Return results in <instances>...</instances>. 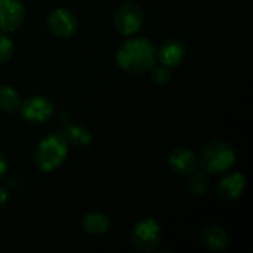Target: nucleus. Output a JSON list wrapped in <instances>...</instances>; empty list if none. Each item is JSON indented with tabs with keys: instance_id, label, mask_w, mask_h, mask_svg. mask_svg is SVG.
Here are the masks:
<instances>
[{
	"instance_id": "obj_18",
	"label": "nucleus",
	"mask_w": 253,
	"mask_h": 253,
	"mask_svg": "<svg viewBox=\"0 0 253 253\" xmlns=\"http://www.w3.org/2000/svg\"><path fill=\"white\" fill-rule=\"evenodd\" d=\"M14 41L7 35L0 34V64L6 63L14 54Z\"/></svg>"
},
{
	"instance_id": "obj_9",
	"label": "nucleus",
	"mask_w": 253,
	"mask_h": 253,
	"mask_svg": "<svg viewBox=\"0 0 253 253\" xmlns=\"http://www.w3.org/2000/svg\"><path fill=\"white\" fill-rule=\"evenodd\" d=\"M168 165L174 173L179 175H189L197 169L198 157L192 150L185 147H175L168 153Z\"/></svg>"
},
{
	"instance_id": "obj_10",
	"label": "nucleus",
	"mask_w": 253,
	"mask_h": 253,
	"mask_svg": "<svg viewBox=\"0 0 253 253\" xmlns=\"http://www.w3.org/2000/svg\"><path fill=\"white\" fill-rule=\"evenodd\" d=\"M246 184L247 179L242 173H230L217 183L216 193L221 199L232 202V200H237L242 197L245 189H246Z\"/></svg>"
},
{
	"instance_id": "obj_5",
	"label": "nucleus",
	"mask_w": 253,
	"mask_h": 253,
	"mask_svg": "<svg viewBox=\"0 0 253 253\" xmlns=\"http://www.w3.org/2000/svg\"><path fill=\"white\" fill-rule=\"evenodd\" d=\"M20 116L30 125H42L52 118L54 105L48 98L43 95H31L21 101L19 108Z\"/></svg>"
},
{
	"instance_id": "obj_2",
	"label": "nucleus",
	"mask_w": 253,
	"mask_h": 253,
	"mask_svg": "<svg viewBox=\"0 0 253 253\" xmlns=\"http://www.w3.org/2000/svg\"><path fill=\"white\" fill-rule=\"evenodd\" d=\"M69 145L62 135L46 136L34 152V163L41 172H53L67 160Z\"/></svg>"
},
{
	"instance_id": "obj_13",
	"label": "nucleus",
	"mask_w": 253,
	"mask_h": 253,
	"mask_svg": "<svg viewBox=\"0 0 253 253\" xmlns=\"http://www.w3.org/2000/svg\"><path fill=\"white\" fill-rule=\"evenodd\" d=\"M82 227L91 236H101L110 229V219L104 212L89 211L82 219Z\"/></svg>"
},
{
	"instance_id": "obj_12",
	"label": "nucleus",
	"mask_w": 253,
	"mask_h": 253,
	"mask_svg": "<svg viewBox=\"0 0 253 253\" xmlns=\"http://www.w3.org/2000/svg\"><path fill=\"white\" fill-rule=\"evenodd\" d=\"M200 239H202L203 245L212 252L225 251L230 244V239L226 231L216 225H210V226L205 227L202 231Z\"/></svg>"
},
{
	"instance_id": "obj_3",
	"label": "nucleus",
	"mask_w": 253,
	"mask_h": 253,
	"mask_svg": "<svg viewBox=\"0 0 253 253\" xmlns=\"http://www.w3.org/2000/svg\"><path fill=\"white\" fill-rule=\"evenodd\" d=\"M236 162V152L224 141H211L202 148L198 166L208 174H221Z\"/></svg>"
},
{
	"instance_id": "obj_14",
	"label": "nucleus",
	"mask_w": 253,
	"mask_h": 253,
	"mask_svg": "<svg viewBox=\"0 0 253 253\" xmlns=\"http://www.w3.org/2000/svg\"><path fill=\"white\" fill-rule=\"evenodd\" d=\"M64 138H66L67 143L76 148H85L93 141V136L91 132L86 127L82 125H69L67 126L64 130Z\"/></svg>"
},
{
	"instance_id": "obj_15",
	"label": "nucleus",
	"mask_w": 253,
	"mask_h": 253,
	"mask_svg": "<svg viewBox=\"0 0 253 253\" xmlns=\"http://www.w3.org/2000/svg\"><path fill=\"white\" fill-rule=\"evenodd\" d=\"M21 105L20 93L10 84H0V110L16 113Z\"/></svg>"
},
{
	"instance_id": "obj_6",
	"label": "nucleus",
	"mask_w": 253,
	"mask_h": 253,
	"mask_svg": "<svg viewBox=\"0 0 253 253\" xmlns=\"http://www.w3.org/2000/svg\"><path fill=\"white\" fill-rule=\"evenodd\" d=\"M145 22L142 9L135 2H124L114 14V26L123 36H133Z\"/></svg>"
},
{
	"instance_id": "obj_7",
	"label": "nucleus",
	"mask_w": 253,
	"mask_h": 253,
	"mask_svg": "<svg viewBox=\"0 0 253 253\" xmlns=\"http://www.w3.org/2000/svg\"><path fill=\"white\" fill-rule=\"evenodd\" d=\"M47 29L58 39H71L76 35L78 21L71 10L66 7H57L52 10L46 20Z\"/></svg>"
},
{
	"instance_id": "obj_20",
	"label": "nucleus",
	"mask_w": 253,
	"mask_h": 253,
	"mask_svg": "<svg viewBox=\"0 0 253 253\" xmlns=\"http://www.w3.org/2000/svg\"><path fill=\"white\" fill-rule=\"evenodd\" d=\"M9 199H10L9 190L4 187H0V209L7 204Z\"/></svg>"
},
{
	"instance_id": "obj_16",
	"label": "nucleus",
	"mask_w": 253,
	"mask_h": 253,
	"mask_svg": "<svg viewBox=\"0 0 253 253\" xmlns=\"http://www.w3.org/2000/svg\"><path fill=\"white\" fill-rule=\"evenodd\" d=\"M187 183V189L193 197H202L209 190L210 178L207 172H193Z\"/></svg>"
},
{
	"instance_id": "obj_4",
	"label": "nucleus",
	"mask_w": 253,
	"mask_h": 253,
	"mask_svg": "<svg viewBox=\"0 0 253 253\" xmlns=\"http://www.w3.org/2000/svg\"><path fill=\"white\" fill-rule=\"evenodd\" d=\"M162 239V225L155 217H146L138 221L131 232V242L142 252H153Z\"/></svg>"
},
{
	"instance_id": "obj_11",
	"label": "nucleus",
	"mask_w": 253,
	"mask_h": 253,
	"mask_svg": "<svg viewBox=\"0 0 253 253\" xmlns=\"http://www.w3.org/2000/svg\"><path fill=\"white\" fill-rule=\"evenodd\" d=\"M187 57V48L182 41L175 39H169L162 43L157 51V59H160L161 64L173 68L178 67L184 62Z\"/></svg>"
},
{
	"instance_id": "obj_8",
	"label": "nucleus",
	"mask_w": 253,
	"mask_h": 253,
	"mask_svg": "<svg viewBox=\"0 0 253 253\" xmlns=\"http://www.w3.org/2000/svg\"><path fill=\"white\" fill-rule=\"evenodd\" d=\"M26 16L21 0H0V31L14 32L22 26Z\"/></svg>"
},
{
	"instance_id": "obj_1",
	"label": "nucleus",
	"mask_w": 253,
	"mask_h": 253,
	"mask_svg": "<svg viewBox=\"0 0 253 253\" xmlns=\"http://www.w3.org/2000/svg\"><path fill=\"white\" fill-rule=\"evenodd\" d=\"M115 59L119 68L127 73H145L150 72L157 62V47L148 37H131L119 47Z\"/></svg>"
},
{
	"instance_id": "obj_17",
	"label": "nucleus",
	"mask_w": 253,
	"mask_h": 253,
	"mask_svg": "<svg viewBox=\"0 0 253 253\" xmlns=\"http://www.w3.org/2000/svg\"><path fill=\"white\" fill-rule=\"evenodd\" d=\"M150 72L151 79L157 85L165 86L172 81V72H170L169 67L165 66V64H155Z\"/></svg>"
},
{
	"instance_id": "obj_19",
	"label": "nucleus",
	"mask_w": 253,
	"mask_h": 253,
	"mask_svg": "<svg viewBox=\"0 0 253 253\" xmlns=\"http://www.w3.org/2000/svg\"><path fill=\"white\" fill-rule=\"evenodd\" d=\"M7 170H9V161L6 156L0 151V180L4 179L5 175L7 174Z\"/></svg>"
}]
</instances>
